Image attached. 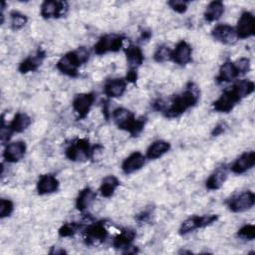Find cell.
Wrapping results in <instances>:
<instances>
[{
  "label": "cell",
  "instance_id": "obj_1",
  "mask_svg": "<svg viewBox=\"0 0 255 255\" xmlns=\"http://www.w3.org/2000/svg\"><path fill=\"white\" fill-rule=\"evenodd\" d=\"M199 99L198 89L194 84H188L187 88L179 95H175L168 102L169 105L165 104L162 100H157L154 103V109L161 112L164 117L173 119L182 115L189 108L196 105Z\"/></svg>",
  "mask_w": 255,
  "mask_h": 255
},
{
  "label": "cell",
  "instance_id": "obj_2",
  "mask_svg": "<svg viewBox=\"0 0 255 255\" xmlns=\"http://www.w3.org/2000/svg\"><path fill=\"white\" fill-rule=\"evenodd\" d=\"M90 52L86 47H79L75 51L65 54L57 63V69L64 75L75 78L79 74V68L88 62Z\"/></svg>",
  "mask_w": 255,
  "mask_h": 255
},
{
  "label": "cell",
  "instance_id": "obj_3",
  "mask_svg": "<svg viewBox=\"0 0 255 255\" xmlns=\"http://www.w3.org/2000/svg\"><path fill=\"white\" fill-rule=\"evenodd\" d=\"M112 117L118 128L129 132L131 136H137L142 131L146 123L145 117L135 119L134 114L125 108L115 109Z\"/></svg>",
  "mask_w": 255,
  "mask_h": 255
},
{
  "label": "cell",
  "instance_id": "obj_4",
  "mask_svg": "<svg viewBox=\"0 0 255 255\" xmlns=\"http://www.w3.org/2000/svg\"><path fill=\"white\" fill-rule=\"evenodd\" d=\"M95 147H92L87 138H78L66 148V156L73 161L88 160L94 153Z\"/></svg>",
  "mask_w": 255,
  "mask_h": 255
},
{
  "label": "cell",
  "instance_id": "obj_5",
  "mask_svg": "<svg viewBox=\"0 0 255 255\" xmlns=\"http://www.w3.org/2000/svg\"><path fill=\"white\" fill-rule=\"evenodd\" d=\"M125 37L122 35L108 34L99 39L94 46L97 55H104L109 52H118L122 49Z\"/></svg>",
  "mask_w": 255,
  "mask_h": 255
},
{
  "label": "cell",
  "instance_id": "obj_6",
  "mask_svg": "<svg viewBox=\"0 0 255 255\" xmlns=\"http://www.w3.org/2000/svg\"><path fill=\"white\" fill-rule=\"evenodd\" d=\"M254 203H255V194L250 190L234 195L227 201L229 210L235 213L244 212L252 208Z\"/></svg>",
  "mask_w": 255,
  "mask_h": 255
},
{
  "label": "cell",
  "instance_id": "obj_7",
  "mask_svg": "<svg viewBox=\"0 0 255 255\" xmlns=\"http://www.w3.org/2000/svg\"><path fill=\"white\" fill-rule=\"evenodd\" d=\"M217 220V215L210 214V215H203V216H191L184 220L179 228V234L185 235L189 232H192L198 228L206 227L212 224L214 221Z\"/></svg>",
  "mask_w": 255,
  "mask_h": 255
},
{
  "label": "cell",
  "instance_id": "obj_8",
  "mask_svg": "<svg viewBox=\"0 0 255 255\" xmlns=\"http://www.w3.org/2000/svg\"><path fill=\"white\" fill-rule=\"evenodd\" d=\"M84 235L86 244L95 246L103 243L107 239L109 232L105 228V224L103 222H95L85 228Z\"/></svg>",
  "mask_w": 255,
  "mask_h": 255
},
{
  "label": "cell",
  "instance_id": "obj_9",
  "mask_svg": "<svg viewBox=\"0 0 255 255\" xmlns=\"http://www.w3.org/2000/svg\"><path fill=\"white\" fill-rule=\"evenodd\" d=\"M241 101L240 97L231 87L230 89L224 91L222 95L213 103V109L220 113H229L233 110L237 103Z\"/></svg>",
  "mask_w": 255,
  "mask_h": 255
},
{
  "label": "cell",
  "instance_id": "obj_10",
  "mask_svg": "<svg viewBox=\"0 0 255 255\" xmlns=\"http://www.w3.org/2000/svg\"><path fill=\"white\" fill-rule=\"evenodd\" d=\"M69 9V5L65 1H44L41 5V16L45 19L60 18L64 16Z\"/></svg>",
  "mask_w": 255,
  "mask_h": 255
},
{
  "label": "cell",
  "instance_id": "obj_11",
  "mask_svg": "<svg viewBox=\"0 0 255 255\" xmlns=\"http://www.w3.org/2000/svg\"><path fill=\"white\" fill-rule=\"evenodd\" d=\"M238 39H246L254 35L255 32V18L249 11H245L241 14L237 27L235 29Z\"/></svg>",
  "mask_w": 255,
  "mask_h": 255
},
{
  "label": "cell",
  "instance_id": "obj_12",
  "mask_svg": "<svg viewBox=\"0 0 255 255\" xmlns=\"http://www.w3.org/2000/svg\"><path fill=\"white\" fill-rule=\"evenodd\" d=\"M94 101H95V96L93 93H82V94H78L75 97L72 106L74 111L77 113L79 120L85 119L88 116L94 104Z\"/></svg>",
  "mask_w": 255,
  "mask_h": 255
},
{
  "label": "cell",
  "instance_id": "obj_13",
  "mask_svg": "<svg viewBox=\"0 0 255 255\" xmlns=\"http://www.w3.org/2000/svg\"><path fill=\"white\" fill-rule=\"evenodd\" d=\"M211 35L216 41L225 45H232L238 40L235 29L227 24L216 25L211 31Z\"/></svg>",
  "mask_w": 255,
  "mask_h": 255
},
{
  "label": "cell",
  "instance_id": "obj_14",
  "mask_svg": "<svg viewBox=\"0 0 255 255\" xmlns=\"http://www.w3.org/2000/svg\"><path fill=\"white\" fill-rule=\"evenodd\" d=\"M191 54H192V49L190 45L185 42L184 40L180 41L177 43L176 47L174 50L171 52V60L180 66L186 65L191 62Z\"/></svg>",
  "mask_w": 255,
  "mask_h": 255
},
{
  "label": "cell",
  "instance_id": "obj_15",
  "mask_svg": "<svg viewBox=\"0 0 255 255\" xmlns=\"http://www.w3.org/2000/svg\"><path fill=\"white\" fill-rule=\"evenodd\" d=\"M26 152V144L24 141H14L6 145L3 151V157L8 162H17L23 158Z\"/></svg>",
  "mask_w": 255,
  "mask_h": 255
},
{
  "label": "cell",
  "instance_id": "obj_16",
  "mask_svg": "<svg viewBox=\"0 0 255 255\" xmlns=\"http://www.w3.org/2000/svg\"><path fill=\"white\" fill-rule=\"evenodd\" d=\"M255 164V152L254 151H246L242 153L231 165L230 169L232 172L236 174H241L251 169Z\"/></svg>",
  "mask_w": 255,
  "mask_h": 255
},
{
  "label": "cell",
  "instance_id": "obj_17",
  "mask_svg": "<svg viewBox=\"0 0 255 255\" xmlns=\"http://www.w3.org/2000/svg\"><path fill=\"white\" fill-rule=\"evenodd\" d=\"M144 163L145 156L139 151H134L123 161L122 169L126 174H130L139 170Z\"/></svg>",
  "mask_w": 255,
  "mask_h": 255
},
{
  "label": "cell",
  "instance_id": "obj_18",
  "mask_svg": "<svg viewBox=\"0 0 255 255\" xmlns=\"http://www.w3.org/2000/svg\"><path fill=\"white\" fill-rule=\"evenodd\" d=\"M127 80L123 78L109 80L104 86V93L110 98L122 97L127 90Z\"/></svg>",
  "mask_w": 255,
  "mask_h": 255
},
{
  "label": "cell",
  "instance_id": "obj_19",
  "mask_svg": "<svg viewBox=\"0 0 255 255\" xmlns=\"http://www.w3.org/2000/svg\"><path fill=\"white\" fill-rule=\"evenodd\" d=\"M45 57H46V53L43 50L39 49L34 56H30L20 63L18 68L19 72L22 74H26L28 72L36 71L43 63V60L45 59Z\"/></svg>",
  "mask_w": 255,
  "mask_h": 255
},
{
  "label": "cell",
  "instance_id": "obj_20",
  "mask_svg": "<svg viewBox=\"0 0 255 255\" xmlns=\"http://www.w3.org/2000/svg\"><path fill=\"white\" fill-rule=\"evenodd\" d=\"M59 188V180L53 174H43L37 182V191L40 195L50 194Z\"/></svg>",
  "mask_w": 255,
  "mask_h": 255
},
{
  "label": "cell",
  "instance_id": "obj_21",
  "mask_svg": "<svg viewBox=\"0 0 255 255\" xmlns=\"http://www.w3.org/2000/svg\"><path fill=\"white\" fill-rule=\"evenodd\" d=\"M227 167L226 165H221L216 168V170L207 178L206 187L209 190H217L219 189L225 180L227 179Z\"/></svg>",
  "mask_w": 255,
  "mask_h": 255
},
{
  "label": "cell",
  "instance_id": "obj_22",
  "mask_svg": "<svg viewBox=\"0 0 255 255\" xmlns=\"http://www.w3.org/2000/svg\"><path fill=\"white\" fill-rule=\"evenodd\" d=\"M125 54L129 69L136 70V68L139 67L144 60L141 49L135 45H129L127 48H125Z\"/></svg>",
  "mask_w": 255,
  "mask_h": 255
},
{
  "label": "cell",
  "instance_id": "obj_23",
  "mask_svg": "<svg viewBox=\"0 0 255 255\" xmlns=\"http://www.w3.org/2000/svg\"><path fill=\"white\" fill-rule=\"evenodd\" d=\"M238 76L239 73L237 71L235 64L231 61H226L221 65L216 80L218 83H227L235 80Z\"/></svg>",
  "mask_w": 255,
  "mask_h": 255
},
{
  "label": "cell",
  "instance_id": "obj_24",
  "mask_svg": "<svg viewBox=\"0 0 255 255\" xmlns=\"http://www.w3.org/2000/svg\"><path fill=\"white\" fill-rule=\"evenodd\" d=\"M135 237V232L132 229H123L122 232L117 235L113 241V246L117 249H128Z\"/></svg>",
  "mask_w": 255,
  "mask_h": 255
},
{
  "label": "cell",
  "instance_id": "obj_25",
  "mask_svg": "<svg viewBox=\"0 0 255 255\" xmlns=\"http://www.w3.org/2000/svg\"><path fill=\"white\" fill-rule=\"evenodd\" d=\"M170 143L165 140H155L153 141L146 150V157L148 159H156L162 156L164 153L169 151Z\"/></svg>",
  "mask_w": 255,
  "mask_h": 255
},
{
  "label": "cell",
  "instance_id": "obj_26",
  "mask_svg": "<svg viewBox=\"0 0 255 255\" xmlns=\"http://www.w3.org/2000/svg\"><path fill=\"white\" fill-rule=\"evenodd\" d=\"M96 199V193L90 187H86L80 191L76 199V207L80 211L87 209Z\"/></svg>",
  "mask_w": 255,
  "mask_h": 255
},
{
  "label": "cell",
  "instance_id": "obj_27",
  "mask_svg": "<svg viewBox=\"0 0 255 255\" xmlns=\"http://www.w3.org/2000/svg\"><path fill=\"white\" fill-rule=\"evenodd\" d=\"M223 13L224 4L221 1H212L207 5L204 11V18L208 22H214L217 21Z\"/></svg>",
  "mask_w": 255,
  "mask_h": 255
},
{
  "label": "cell",
  "instance_id": "obj_28",
  "mask_svg": "<svg viewBox=\"0 0 255 255\" xmlns=\"http://www.w3.org/2000/svg\"><path fill=\"white\" fill-rule=\"evenodd\" d=\"M31 125V118L25 113H17L9 126L14 132H22Z\"/></svg>",
  "mask_w": 255,
  "mask_h": 255
},
{
  "label": "cell",
  "instance_id": "obj_29",
  "mask_svg": "<svg viewBox=\"0 0 255 255\" xmlns=\"http://www.w3.org/2000/svg\"><path fill=\"white\" fill-rule=\"evenodd\" d=\"M119 185H120V181L116 176H114V175L106 176L103 179L101 186H100L101 194L104 197H111Z\"/></svg>",
  "mask_w": 255,
  "mask_h": 255
},
{
  "label": "cell",
  "instance_id": "obj_30",
  "mask_svg": "<svg viewBox=\"0 0 255 255\" xmlns=\"http://www.w3.org/2000/svg\"><path fill=\"white\" fill-rule=\"evenodd\" d=\"M232 88L234 89V91L237 93V95L242 100L243 98L248 97L249 95H251L254 92L255 85L252 81L244 79V80H239V81L235 82L233 84Z\"/></svg>",
  "mask_w": 255,
  "mask_h": 255
},
{
  "label": "cell",
  "instance_id": "obj_31",
  "mask_svg": "<svg viewBox=\"0 0 255 255\" xmlns=\"http://www.w3.org/2000/svg\"><path fill=\"white\" fill-rule=\"evenodd\" d=\"M10 16H11V28L14 31L22 29L28 21L27 17L18 11H12L10 13Z\"/></svg>",
  "mask_w": 255,
  "mask_h": 255
},
{
  "label": "cell",
  "instance_id": "obj_32",
  "mask_svg": "<svg viewBox=\"0 0 255 255\" xmlns=\"http://www.w3.org/2000/svg\"><path fill=\"white\" fill-rule=\"evenodd\" d=\"M171 52H172V50L168 46L161 45L156 49V51L153 55V58L156 62L162 63V62L171 60Z\"/></svg>",
  "mask_w": 255,
  "mask_h": 255
},
{
  "label": "cell",
  "instance_id": "obj_33",
  "mask_svg": "<svg viewBox=\"0 0 255 255\" xmlns=\"http://www.w3.org/2000/svg\"><path fill=\"white\" fill-rule=\"evenodd\" d=\"M81 224L76 223V222H70V223H65L61 226L59 229V235L61 237H70L73 236L75 233L78 232V230L81 228Z\"/></svg>",
  "mask_w": 255,
  "mask_h": 255
},
{
  "label": "cell",
  "instance_id": "obj_34",
  "mask_svg": "<svg viewBox=\"0 0 255 255\" xmlns=\"http://www.w3.org/2000/svg\"><path fill=\"white\" fill-rule=\"evenodd\" d=\"M237 235L240 238H243L246 240H252L255 238V226L252 224H246L238 230Z\"/></svg>",
  "mask_w": 255,
  "mask_h": 255
},
{
  "label": "cell",
  "instance_id": "obj_35",
  "mask_svg": "<svg viewBox=\"0 0 255 255\" xmlns=\"http://www.w3.org/2000/svg\"><path fill=\"white\" fill-rule=\"evenodd\" d=\"M13 209H14V205L11 200L4 199V198L0 200V217L1 218H5L9 216L13 212Z\"/></svg>",
  "mask_w": 255,
  "mask_h": 255
},
{
  "label": "cell",
  "instance_id": "obj_36",
  "mask_svg": "<svg viewBox=\"0 0 255 255\" xmlns=\"http://www.w3.org/2000/svg\"><path fill=\"white\" fill-rule=\"evenodd\" d=\"M235 66L237 68V71L239 73V76L244 75L246 73H248L251 69V64H250V60L248 58H240L239 60H237L235 63Z\"/></svg>",
  "mask_w": 255,
  "mask_h": 255
},
{
  "label": "cell",
  "instance_id": "obj_37",
  "mask_svg": "<svg viewBox=\"0 0 255 255\" xmlns=\"http://www.w3.org/2000/svg\"><path fill=\"white\" fill-rule=\"evenodd\" d=\"M167 4L173 11L179 14L184 13L188 7V2L183 0H171V1H168Z\"/></svg>",
  "mask_w": 255,
  "mask_h": 255
},
{
  "label": "cell",
  "instance_id": "obj_38",
  "mask_svg": "<svg viewBox=\"0 0 255 255\" xmlns=\"http://www.w3.org/2000/svg\"><path fill=\"white\" fill-rule=\"evenodd\" d=\"M14 131L11 129L10 126H5L4 122L2 123V127H1V131H0V136H1V141L3 143H5L6 141H8L12 135Z\"/></svg>",
  "mask_w": 255,
  "mask_h": 255
},
{
  "label": "cell",
  "instance_id": "obj_39",
  "mask_svg": "<svg viewBox=\"0 0 255 255\" xmlns=\"http://www.w3.org/2000/svg\"><path fill=\"white\" fill-rule=\"evenodd\" d=\"M126 80L128 83H135L136 80H137V73H136V70H133V69H129L128 74H127V77H126Z\"/></svg>",
  "mask_w": 255,
  "mask_h": 255
},
{
  "label": "cell",
  "instance_id": "obj_40",
  "mask_svg": "<svg viewBox=\"0 0 255 255\" xmlns=\"http://www.w3.org/2000/svg\"><path fill=\"white\" fill-rule=\"evenodd\" d=\"M224 125L223 124H220L218 126H216L212 131V135H219L220 133H222L224 131Z\"/></svg>",
  "mask_w": 255,
  "mask_h": 255
},
{
  "label": "cell",
  "instance_id": "obj_41",
  "mask_svg": "<svg viewBox=\"0 0 255 255\" xmlns=\"http://www.w3.org/2000/svg\"><path fill=\"white\" fill-rule=\"evenodd\" d=\"M149 211H143V212H141L140 214H138L137 215V220L138 221H145L146 220V218H148L149 217Z\"/></svg>",
  "mask_w": 255,
  "mask_h": 255
},
{
  "label": "cell",
  "instance_id": "obj_42",
  "mask_svg": "<svg viewBox=\"0 0 255 255\" xmlns=\"http://www.w3.org/2000/svg\"><path fill=\"white\" fill-rule=\"evenodd\" d=\"M150 35H151V34H150L149 31H144V32L141 33V38L144 39V40H147V39H149Z\"/></svg>",
  "mask_w": 255,
  "mask_h": 255
}]
</instances>
